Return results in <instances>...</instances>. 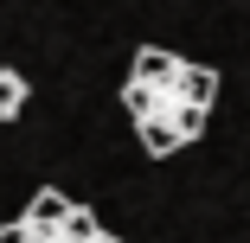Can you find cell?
Wrapping results in <instances>:
<instances>
[{
	"label": "cell",
	"mask_w": 250,
	"mask_h": 243,
	"mask_svg": "<svg viewBox=\"0 0 250 243\" xmlns=\"http://www.w3.org/2000/svg\"><path fill=\"white\" fill-rule=\"evenodd\" d=\"M20 109H26V77L13 64H0V122H13Z\"/></svg>",
	"instance_id": "3957f363"
},
{
	"label": "cell",
	"mask_w": 250,
	"mask_h": 243,
	"mask_svg": "<svg viewBox=\"0 0 250 243\" xmlns=\"http://www.w3.org/2000/svg\"><path fill=\"white\" fill-rule=\"evenodd\" d=\"M0 243H122V237H109L96 224V211L64 199L58 186H45V192H32V205L20 218L0 224Z\"/></svg>",
	"instance_id": "7a4b0ae2"
},
{
	"label": "cell",
	"mask_w": 250,
	"mask_h": 243,
	"mask_svg": "<svg viewBox=\"0 0 250 243\" xmlns=\"http://www.w3.org/2000/svg\"><path fill=\"white\" fill-rule=\"evenodd\" d=\"M218 103V71L192 64L180 52H161V45H141L128 58V83H122V109L135 122V141L147 148V160H167L180 148H192L212 122Z\"/></svg>",
	"instance_id": "6da1fadb"
}]
</instances>
